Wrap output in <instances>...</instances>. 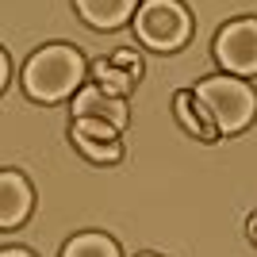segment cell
Listing matches in <instances>:
<instances>
[{"instance_id":"obj_17","label":"cell","mask_w":257,"mask_h":257,"mask_svg":"<svg viewBox=\"0 0 257 257\" xmlns=\"http://www.w3.org/2000/svg\"><path fill=\"white\" fill-rule=\"evenodd\" d=\"M142 257H154V253H142Z\"/></svg>"},{"instance_id":"obj_13","label":"cell","mask_w":257,"mask_h":257,"mask_svg":"<svg viewBox=\"0 0 257 257\" xmlns=\"http://www.w3.org/2000/svg\"><path fill=\"white\" fill-rule=\"evenodd\" d=\"M111 62H115L119 69H127L131 77H139V73H142V62H139V58H135L131 50H119V54H111Z\"/></svg>"},{"instance_id":"obj_4","label":"cell","mask_w":257,"mask_h":257,"mask_svg":"<svg viewBox=\"0 0 257 257\" xmlns=\"http://www.w3.org/2000/svg\"><path fill=\"white\" fill-rule=\"evenodd\" d=\"M215 58L226 73L253 77L257 73V20H234L226 23L215 39Z\"/></svg>"},{"instance_id":"obj_16","label":"cell","mask_w":257,"mask_h":257,"mask_svg":"<svg viewBox=\"0 0 257 257\" xmlns=\"http://www.w3.org/2000/svg\"><path fill=\"white\" fill-rule=\"evenodd\" d=\"M249 238H253V242H257V215H253V219H249Z\"/></svg>"},{"instance_id":"obj_14","label":"cell","mask_w":257,"mask_h":257,"mask_svg":"<svg viewBox=\"0 0 257 257\" xmlns=\"http://www.w3.org/2000/svg\"><path fill=\"white\" fill-rule=\"evenodd\" d=\"M4 85H8V58L0 50V92H4Z\"/></svg>"},{"instance_id":"obj_11","label":"cell","mask_w":257,"mask_h":257,"mask_svg":"<svg viewBox=\"0 0 257 257\" xmlns=\"http://www.w3.org/2000/svg\"><path fill=\"white\" fill-rule=\"evenodd\" d=\"M73 142H115L119 131L111 123H100V119H73Z\"/></svg>"},{"instance_id":"obj_9","label":"cell","mask_w":257,"mask_h":257,"mask_svg":"<svg viewBox=\"0 0 257 257\" xmlns=\"http://www.w3.org/2000/svg\"><path fill=\"white\" fill-rule=\"evenodd\" d=\"M88 73H92V85H100L104 92H111V96H123V100H127L131 88H135V77H131L127 69H119L111 58H96Z\"/></svg>"},{"instance_id":"obj_6","label":"cell","mask_w":257,"mask_h":257,"mask_svg":"<svg viewBox=\"0 0 257 257\" xmlns=\"http://www.w3.org/2000/svg\"><path fill=\"white\" fill-rule=\"evenodd\" d=\"M27 211H31V184H27V177L4 169L0 173V230L20 226L27 219Z\"/></svg>"},{"instance_id":"obj_1","label":"cell","mask_w":257,"mask_h":257,"mask_svg":"<svg viewBox=\"0 0 257 257\" xmlns=\"http://www.w3.org/2000/svg\"><path fill=\"white\" fill-rule=\"evenodd\" d=\"M85 73V58L73 46H43L23 65V88H27V96L54 104V100H65L69 92H77Z\"/></svg>"},{"instance_id":"obj_7","label":"cell","mask_w":257,"mask_h":257,"mask_svg":"<svg viewBox=\"0 0 257 257\" xmlns=\"http://www.w3.org/2000/svg\"><path fill=\"white\" fill-rule=\"evenodd\" d=\"M81 20L100 27V31H111V27H123L127 20H135L139 12V0H73Z\"/></svg>"},{"instance_id":"obj_15","label":"cell","mask_w":257,"mask_h":257,"mask_svg":"<svg viewBox=\"0 0 257 257\" xmlns=\"http://www.w3.org/2000/svg\"><path fill=\"white\" fill-rule=\"evenodd\" d=\"M0 257H31L27 249H0Z\"/></svg>"},{"instance_id":"obj_2","label":"cell","mask_w":257,"mask_h":257,"mask_svg":"<svg viewBox=\"0 0 257 257\" xmlns=\"http://www.w3.org/2000/svg\"><path fill=\"white\" fill-rule=\"evenodd\" d=\"M196 96H200V104L207 107V115H211V123L219 127V135L242 131L257 111L253 88L242 85L238 77H207V81L196 85Z\"/></svg>"},{"instance_id":"obj_10","label":"cell","mask_w":257,"mask_h":257,"mask_svg":"<svg viewBox=\"0 0 257 257\" xmlns=\"http://www.w3.org/2000/svg\"><path fill=\"white\" fill-rule=\"evenodd\" d=\"M62 257H119V246L107 234H77L69 238Z\"/></svg>"},{"instance_id":"obj_3","label":"cell","mask_w":257,"mask_h":257,"mask_svg":"<svg viewBox=\"0 0 257 257\" xmlns=\"http://www.w3.org/2000/svg\"><path fill=\"white\" fill-rule=\"evenodd\" d=\"M135 35L139 43H146L150 50L169 54L177 46L188 43L192 35V16L181 0H146L135 12Z\"/></svg>"},{"instance_id":"obj_5","label":"cell","mask_w":257,"mask_h":257,"mask_svg":"<svg viewBox=\"0 0 257 257\" xmlns=\"http://www.w3.org/2000/svg\"><path fill=\"white\" fill-rule=\"evenodd\" d=\"M69 107H73V119H100V123H111L115 131L127 127V100L104 92L100 85L77 88Z\"/></svg>"},{"instance_id":"obj_8","label":"cell","mask_w":257,"mask_h":257,"mask_svg":"<svg viewBox=\"0 0 257 257\" xmlns=\"http://www.w3.org/2000/svg\"><path fill=\"white\" fill-rule=\"evenodd\" d=\"M173 111H177V123H181L188 135H196V139H219V127L211 123V115H207V107L200 104V96L196 92H177L173 96Z\"/></svg>"},{"instance_id":"obj_12","label":"cell","mask_w":257,"mask_h":257,"mask_svg":"<svg viewBox=\"0 0 257 257\" xmlns=\"http://www.w3.org/2000/svg\"><path fill=\"white\" fill-rule=\"evenodd\" d=\"M77 150L85 154L88 161H96V165H115L119 158H123V142H73Z\"/></svg>"}]
</instances>
